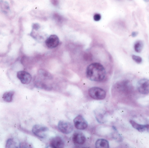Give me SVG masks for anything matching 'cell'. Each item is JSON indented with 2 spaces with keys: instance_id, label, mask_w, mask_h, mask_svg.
<instances>
[{
  "instance_id": "12",
  "label": "cell",
  "mask_w": 149,
  "mask_h": 148,
  "mask_svg": "<svg viewBox=\"0 0 149 148\" xmlns=\"http://www.w3.org/2000/svg\"><path fill=\"white\" fill-rule=\"evenodd\" d=\"M95 147L97 148H109V143L107 140L105 139H98L95 142Z\"/></svg>"
},
{
  "instance_id": "6",
  "label": "cell",
  "mask_w": 149,
  "mask_h": 148,
  "mask_svg": "<svg viewBox=\"0 0 149 148\" xmlns=\"http://www.w3.org/2000/svg\"><path fill=\"white\" fill-rule=\"evenodd\" d=\"M74 126L78 130H84L88 127V123L83 117L81 115L77 116L74 119Z\"/></svg>"
},
{
  "instance_id": "2",
  "label": "cell",
  "mask_w": 149,
  "mask_h": 148,
  "mask_svg": "<svg viewBox=\"0 0 149 148\" xmlns=\"http://www.w3.org/2000/svg\"><path fill=\"white\" fill-rule=\"evenodd\" d=\"M89 94L92 98L96 100H102L106 96V92L104 89L98 87H92L89 90Z\"/></svg>"
},
{
  "instance_id": "11",
  "label": "cell",
  "mask_w": 149,
  "mask_h": 148,
  "mask_svg": "<svg viewBox=\"0 0 149 148\" xmlns=\"http://www.w3.org/2000/svg\"><path fill=\"white\" fill-rule=\"evenodd\" d=\"M130 123L134 129L137 130L140 132H143L146 130L147 131L149 128V125L140 124L133 120H130Z\"/></svg>"
},
{
  "instance_id": "25",
  "label": "cell",
  "mask_w": 149,
  "mask_h": 148,
  "mask_svg": "<svg viewBox=\"0 0 149 148\" xmlns=\"http://www.w3.org/2000/svg\"><path fill=\"white\" fill-rule=\"evenodd\" d=\"M145 2H149V0H143Z\"/></svg>"
},
{
  "instance_id": "1",
  "label": "cell",
  "mask_w": 149,
  "mask_h": 148,
  "mask_svg": "<svg viewBox=\"0 0 149 148\" xmlns=\"http://www.w3.org/2000/svg\"><path fill=\"white\" fill-rule=\"evenodd\" d=\"M106 75V71L104 67L98 63H93L87 68V77L90 80L101 82L104 80Z\"/></svg>"
},
{
  "instance_id": "15",
  "label": "cell",
  "mask_w": 149,
  "mask_h": 148,
  "mask_svg": "<svg viewBox=\"0 0 149 148\" xmlns=\"http://www.w3.org/2000/svg\"><path fill=\"white\" fill-rule=\"evenodd\" d=\"M6 148H18L17 142L13 139H9L7 141Z\"/></svg>"
},
{
  "instance_id": "24",
  "label": "cell",
  "mask_w": 149,
  "mask_h": 148,
  "mask_svg": "<svg viewBox=\"0 0 149 148\" xmlns=\"http://www.w3.org/2000/svg\"><path fill=\"white\" fill-rule=\"evenodd\" d=\"M138 34V33L137 32L134 31V32H133L132 33V36L133 37H137Z\"/></svg>"
},
{
  "instance_id": "5",
  "label": "cell",
  "mask_w": 149,
  "mask_h": 148,
  "mask_svg": "<svg viewBox=\"0 0 149 148\" xmlns=\"http://www.w3.org/2000/svg\"><path fill=\"white\" fill-rule=\"evenodd\" d=\"M58 126L59 130L65 134H69L73 130V126L69 122L64 120L60 121Z\"/></svg>"
},
{
  "instance_id": "9",
  "label": "cell",
  "mask_w": 149,
  "mask_h": 148,
  "mask_svg": "<svg viewBox=\"0 0 149 148\" xmlns=\"http://www.w3.org/2000/svg\"><path fill=\"white\" fill-rule=\"evenodd\" d=\"M50 145L54 148H62L64 147V142L60 136H55L50 140Z\"/></svg>"
},
{
  "instance_id": "14",
  "label": "cell",
  "mask_w": 149,
  "mask_h": 148,
  "mask_svg": "<svg viewBox=\"0 0 149 148\" xmlns=\"http://www.w3.org/2000/svg\"><path fill=\"white\" fill-rule=\"evenodd\" d=\"M143 43L141 40H138L135 42L134 45V50L137 53H140L143 49Z\"/></svg>"
},
{
  "instance_id": "19",
  "label": "cell",
  "mask_w": 149,
  "mask_h": 148,
  "mask_svg": "<svg viewBox=\"0 0 149 148\" xmlns=\"http://www.w3.org/2000/svg\"><path fill=\"white\" fill-rule=\"evenodd\" d=\"M2 8L4 10V11H8L10 9V7H9V4H8L7 2H3L2 4Z\"/></svg>"
},
{
  "instance_id": "16",
  "label": "cell",
  "mask_w": 149,
  "mask_h": 148,
  "mask_svg": "<svg viewBox=\"0 0 149 148\" xmlns=\"http://www.w3.org/2000/svg\"><path fill=\"white\" fill-rule=\"evenodd\" d=\"M39 74H40L42 77H44L46 78L51 79V74L45 70H40L39 71Z\"/></svg>"
},
{
  "instance_id": "7",
  "label": "cell",
  "mask_w": 149,
  "mask_h": 148,
  "mask_svg": "<svg viewBox=\"0 0 149 148\" xmlns=\"http://www.w3.org/2000/svg\"><path fill=\"white\" fill-rule=\"evenodd\" d=\"M17 76L21 83L24 84H29L32 80L31 75L26 71L23 70L18 71Z\"/></svg>"
},
{
  "instance_id": "10",
  "label": "cell",
  "mask_w": 149,
  "mask_h": 148,
  "mask_svg": "<svg viewBox=\"0 0 149 148\" xmlns=\"http://www.w3.org/2000/svg\"><path fill=\"white\" fill-rule=\"evenodd\" d=\"M73 142L79 145H82L86 141V138L83 133L80 131L75 132L72 136Z\"/></svg>"
},
{
  "instance_id": "21",
  "label": "cell",
  "mask_w": 149,
  "mask_h": 148,
  "mask_svg": "<svg viewBox=\"0 0 149 148\" xmlns=\"http://www.w3.org/2000/svg\"><path fill=\"white\" fill-rule=\"evenodd\" d=\"M29 145L26 142H21L20 144V148H28L30 147Z\"/></svg>"
},
{
  "instance_id": "8",
  "label": "cell",
  "mask_w": 149,
  "mask_h": 148,
  "mask_svg": "<svg viewBox=\"0 0 149 148\" xmlns=\"http://www.w3.org/2000/svg\"><path fill=\"white\" fill-rule=\"evenodd\" d=\"M45 44L49 48H54L57 47L59 44V39L56 35L50 36L45 41Z\"/></svg>"
},
{
  "instance_id": "18",
  "label": "cell",
  "mask_w": 149,
  "mask_h": 148,
  "mask_svg": "<svg viewBox=\"0 0 149 148\" xmlns=\"http://www.w3.org/2000/svg\"><path fill=\"white\" fill-rule=\"evenodd\" d=\"M53 18L55 21L59 22H61L63 20V18L62 16L56 13H54L53 15Z\"/></svg>"
},
{
  "instance_id": "13",
  "label": "cell",
  "mask_w": 149,
  "mask_h": 148,
  "mask_svg": "<svg viewBox=\"0 0 149 148\" xmlns=\"http://www.w3.org/2000/svg\"><path fill=\"white\" fill-rule=\"evenodd\" d=\"M14 94L15 92L13 91H10L4 92L2 96L3 100L6 102H11L13 100Z\"/></svg>"
},
{
  "instance_id": "20",
  "label": "cell",
  "mask_w": 149,
  "mask_h": 148,
  "mask_svg": "<svg viewBox=\"0 0 149 148\" xmlns=\"http://www.w3.org/2000/svg\"><path fill=\"white\" fill-rule=\"evenodd\" d=\"M93 18L95 21H98L101 19V15L99 14H95L93 16Z\"/></svg>"
},
{
  "instance_id": "4",
  "label": "cell",
  "mask_w": 149,
  "mask_h": 148,
  "mask_svg": "<svg viewBox=\"0 0 149 148\" xmlns=\"http://www.w3.org/2000/svg\"><path fill=\"white\" fill-rule=\"evenodd\" d=\"M137 90L141 94L147 95L149 94V80L143 78L137 83Z\"/></svg>"
},
{
  "instance_id": "22",
  "label": "cell",
  "mask_w": 149,
  "mask_h": 148,
  "mask_svg": "<svg viewBox=\"0 0 149 148\" xmlns=\"http://www.w3.org/2000/svg\"><path fill=\"white\" fill-rule=\"evenodd\" d=\"M51 2L54 6H57L59 4V0H50Z\"/></svg>"
},
{
  "instance_id": "23",
  "label": "cell",
  "mask_w": 149,
  "mask_h": 148,
  "mask_svg": "<svg viewBox=\"0 0 149 148\" xmlns=\"http://www.w3.org/2000/svg\"><path fill=\"white\" fill-rule=\"evenodd\" d=\"M40 26L38 24H33V28L35 30H37L39 29Z\"/></svg>"
},
{
  "instance_id": "17",
  "label": "cell",
  "mask_w": 149,
  "mask_h": 148,
  "mask_svg": "<svg viewBox=\"0 0 149 148\" xmlns=\"http://www.w3.org/2000/svg\"><path fill=\"white\" fill-rule=\"evenodd\" d=\"M132 59L135 62L137 63L138 64L141 63L142 62V58L140 56H138L133 55H132Z\"/></svg>"
},
{
  "instance_id": "3",
  "label": "cell",
  "mask_w": 149,
  "mask_h": 148,
  "mask_svg": "<svg viewBox=\"0 0 149 148\" xmlns=\"http://www.w3.org/2000/svg\"><path fill=\"white\" fill-rule=\"evenodd\" d=\"M32 133L36 136L41 138H45L48 136V128L44 125H35L32 128Z\"/></svg>"
}]
</instances>
